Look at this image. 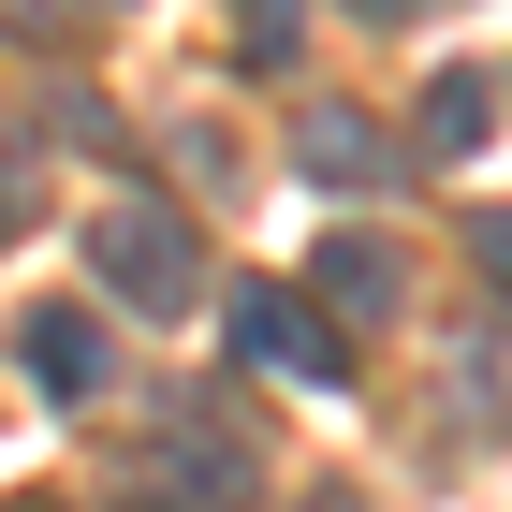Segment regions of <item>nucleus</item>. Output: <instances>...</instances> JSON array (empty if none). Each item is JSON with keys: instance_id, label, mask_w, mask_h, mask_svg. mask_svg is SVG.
I'll list each match as a JSON object with an SVG mask.
<instances>
[{"instance_id": "obj_1", "label": "nucleus", "mask_w": 512, "mask_h": 512, "mask_svg": "<svg viewBox=\"0 0 512 512\" xmlns=\"http://www.w3.org/2000/svg\"><path fill=\"white\" fill-rule=\"evenodd\" d=\"M132 498L147 512H249L264 498V454H249V425L220 395H161L147 454H132Z\"/></svg>"}, {"instance_id": "obj_2", "label": "nucleus", "mask_w": 512, "mask_h": 512, "mask_svg": "<svg viewBox=\"0 0 512 512\" xmlns=\"http://www.w3.org/2000/svg\"><path fill=\"white\" fill-rule=\"evenodd\" d=\"M220 337H235V366H264V381L352 395V337H337L322 293H293V278H235V293H220Z\"/></svg>"}, {"instance_id": "obj_3", "label": "nucleus", "mask_w": 512, "mask_h": 512, "mask_svg": "<svg viewBox=\"0 0 512 512\" xmlns=\"http://www.w3.org/2000/svg\"><path fill=\"white\" fill-rule=\"evenodd\" d=\"M88 278H103L118 308H147V322L205 308V249H191L176 205H103V220H88Z\"/></svg>"}, {"instance_id": "obj_4", "label": "nucleus", "mask_w": 512, "mask_h": 512, "mask_svg": "<svg viewBox=\"0 0 512 512\" xmlns=\"http://www.w3.org/2000/svg\"><path fill=\"white\" fill-rule=\"evenodd\" d=\"M15 381H30L44 410H88V395L118 381V337H103V308H74V293L15 308Z\"/></svg>"}, {"instance_id": "obj_5", "label": "nucleus", "mask_w": 512, "mask_h": 512, "mask_svg": "<svg viewBox=\"0 0 512 512\" xmlns=\"http://www.w3.org/2000/svg\"><path fill=\"white\" fill-rule=\"evenodd\" d=\"M308 293L337 337H381L395 308H410V264H395V235H366V220H337V235L308 249Z\"/></svg>"}, {"instance_id": "obj_6", "label": "nucleus", "mask_w": 512, "mask_h": 512, "mask_svg": "<svg viewBox=\"0 0 512 512\" xmlns=\"http://www.w3.org/2000/svg\"><path fill=\"white\" fill-rule=\"evenodd\" d=\"M293 161H308L322 191H381V176H395V132L352 118V103H308V118H293Z\"/></svg>"}, {"instance_id": "obj_7", "label": "nucleus", "mask_w": 512, "mask_h": 512, "mask_svg": "<svg viewBox=\"0 0 512 512\" xmlns=\"http://www.w3.org/2000/svg\"><path fill=\"white\" fill-rule=\"evenodd\" d=\"M498 103H512V88L454 59V74H425V103H410V147H425V161H483V132H498Z\"/></svg>"}, {"instance_id": "obj_8", "label": "nucleus", "mask_w": 512, "mask_h": 512, "mask_svg": "<svg viewBox=\"0 0 512 512\" xmlns=\"http://www.w3.org/2000/svg\"><path fill=\"white\" fill-rule=\"evenodd\" d=\"M220 30H235V59L264 74V59H293V30H308V0H220Z\"/></svg>"}, {"instance_id": "obj_9", "label": "nucleus", "mask_w": 512, "mask_h": 512, "mask_svg": "<svg viewBox=\"0 0 512 512\" xmlns=\"http://www.w3.org/2000/svg\"><path fill=\"white\" fill-rule=\"evenodd\" d=\"M30 220H44V161H30V147H15V132H0V249L30 235Z\"/></svg>"}, {"instance_id": "obj_10", "label": "nucleus", "mask_w": 512, "mask_h": 512, "mask_svg": "<svg viewBox=\"0 0 512 512\" xmlns=\"http://www.w3.org/2000/svg\"><path fill=\"white\" fill-rule=\"evenodd\" d=\"M469 264H483V293H512V205H483V220H469Z\"/></svg>"}, {"instance_id": "obj_11", "label": "nucleus", "mask_w": 512, "mask_h": 512, "mask_svg": "<svg viewBox=\"0 0 512 512\" xmlns=\"http://www.w3.org/2000/svg\"><path fill=\"white\" fill-rule=\"evenodd\" d=\"M352 15H366V30H395V15H439V0H352Z\"/></svg>"}, {"instance_id": "obj_12", "label": "nucleus", "mask_w": 512, "mask_h": 512, "mask_svg": "<svg viewBox=\"0 0 512 512\" xmlns=\"http://www.w3.org/2000/svg\"><path fill=\"white\" fill-rule=\"evenodd\" d=\"M30 512H44V498H30Z\"/></svg>"}]
</instances>
